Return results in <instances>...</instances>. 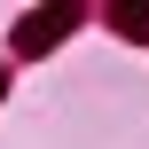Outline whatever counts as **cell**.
<instances>
[{"mask_svg": "<svg viewBox=\"0 0 149 149\" xmlns=\"http://www.w3.org/2000/svg\"><path fill=\"white\" fill-rule=\"evenodd\" d=\"M63 31H71V8H39V16L16 31V55H39V47H55Z\"/></svg>", "mask_w": 149, "mask_h": 149, "instance_id": "obj_1", "label": "cell"}, {"mask_svg": "<svg viewBox=\"0 0 149 149\" xmlns=\"http://www.w3.org/2000/svg\"><path fill=\"white\" fill-rule=\"evenodd\" d=\"M118 31H134V39H149V8H118Z\"/></svg>", "mask_w": 149, "mask_h": 149, "instance_id": "obj_2", "label": "cell"}]
</instances>
